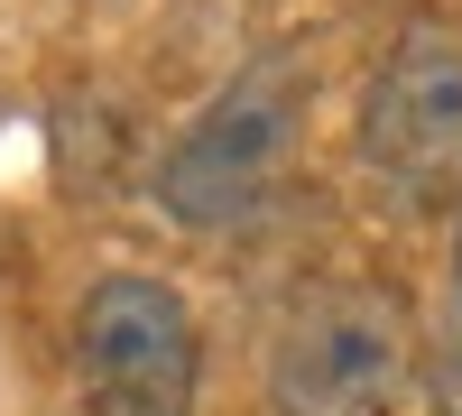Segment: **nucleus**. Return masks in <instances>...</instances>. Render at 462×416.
<instances>
[{"label": "nucleus", "mask_w": 462, "mask_h": 416, "mask_svg": "<svg viewBox=\"0 0 462 416\" xmlns=\"http://www.w3.org/2000/svg\"><path fill=\"white\" fill-rule=\"evenodd\" d=\"M296 130H305V65L268 47L176 130V148L158 158V213L185 232H222V222L259 213L296 158Z\"/></svg>", "instance_id": "obj_1"}, {"label": "nucleus", "mask_w": 462, "mask_h": 416, "mask_svg": "<svg viewBox=\"0 0 462 416\" xmlns=\"http://www.w3.org/2000/svg\"><path fill=\"white\" fill-rule=\"evenodd\" d=\"M407 296L379 278H324L278 315L268 407L278 416H389L407 389Z\"/></svg>", "instance_id": "obj_2"}, {"label": "nucleus", "mask_w": 462, "mask_h": 416, "mask_svg": "<svg viewBox=\"0 0 462 416\" xmlns=\"http://www.w3.org/2000/svg\"><path fill=\"white\" fill-rule=\"evenodd\" d=\"M361 167L398 204H453L462 195V19L426 10L389 37L370 93H361Z\"/></svg>", "instance_id": "obj_3"}, {"label": "nucleus", "mask_w": 462, "mask_h": 416, "mask_svg": "<svg viewBox=\"0 0 462 416\" xmlns=\"http://www.w3.org/2000/svg\"><path fill=\"white\" fill-rule=\"evenodd\" d=\"M74 380L93 416H195L204 343L167 278H102L74 306Z\"/></svg>", "instance_id": "obj_4"}, {"label": "nucleus", "mask_w": 462, "mask_h": 416, "mask_svg": "<svg viewBox=\"0 0 462 416\" xmlns=\"http://www.w3.org/2000/svg\"><path fill=\"white\" fill-rule=\"evenodd\" d=\"M453 296H462V232H453Z\"/></svg>", "instance_id": "obj_5"}]
</instances>
